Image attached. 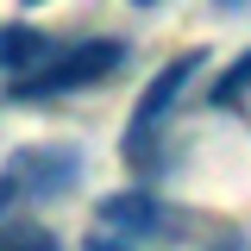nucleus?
I'll return each mask as SVG.
<instances>
[{
    "label": "nucleus",
    "mask_w": 251,
    "mask_h": 251,
    "mask_svg": "<svg viewBox=\"0 0 251 251\" xmlns=\"http://www.w3.org/2000/svg\"><path fill=\"white\" fill-rule=\"evenodd\" d=\"M25 6H44V0H25Z\"/></svg>",
    "instance_id": "obj_10"
},
{
    "label": "nucleus",
    "mask_w": 251,
    "mask_h": 251,
    "mask_svg": "<svg viewBox=\"0 0 251 251\" xmlns=\"http://www.w3.org/2000/svg\"><path fill=\"white\" fill-rule=\"evenodd\" d=\"M50 50H57V44H50L38 25H0V75H13V82L31 75Z\"/></svg>",
    "instance_id": "obj_5"
},
{
    "label": "nucleus",
    "mask_w": 251,
    "mask_h": 251,
    "mask_svg": "<svg viewBox=\"0 0 251 251\" xmlns=\"http://www.w3.org/2000/svg\"><path fill=\"white\" fill-rule=\"evenodd\" d=\"M0 251H57V232L38 220H6L0 226Z\"/></svg>",
    "instance_id": "obj_6"
},
{
    "label": "nucleus",
    "mask_w": 251,
    "mask_h": 251,
    "mask_svg": "<svg viewBox=\"0 0 251 251\" xmlns=\"http://www.w3.org/2000/svg\"><path fill=\"white\" fill-rule=\"evenodd\" d=\"M132 6H157V0H132Z\"/></svg>",
    "instance_id": "obj_9"
},
{
    "label": "nucleus",
    "mask_w": 251,
    "mask_h": 251,
    "mask_svg": "<svg viewBox=\"0 0 251 251\" xmlns=\"http://www.w3.org/2000/svg\"><path fill=\"white\" fill-rule=\"evenodd\" d=\"M195 69H207V50H182L176 63H163L151 75V88L138 94V107H132V126H126V163H138L145 170V157H151V145L163 138V120H170V107L182 100L188 75Z\"/></svg>",
    "instance_id": "obj_3"
},
{
    "label": "nucleus",
    "mask_w": 251,
    "mask_h": 251,
    "mask_svg": "<svg viewBox=\"0 0 251 251\" xmlns=\"http://www.w3.org/2000/svg\"><path fill=\"white\" fill-rule=\"evenodd\" d=\"M182 232H188V220L170 201H157L151 188H126V195L100 201L82 251H163V245H176Z\"/></svg>",
    "instance_id": "obj_1"
},
{
    "label": "nucleus",
    "mask_w": 251,
    "mask_h": 251,
    "mask_svg": "<svg viewBox=\"0 0 251 251\" xmlns=\"http://www.w3.org/2000/svg\"><path fill=\"white\" fill-rule=\"evenodd\" d=\"M220 13H251V0H214Z\"/></svg>",
    "instance_id": "obj_8"
},
{
    "label": "nucleus",
    "mask_w": 251,
    "mask_h": 251,
    "mask_svg": "<svg viewBox=\"0 0 251 251\" xmlns=\"http://www.w3.org/2000/svg\"><path fill=\"white\" fill-rule=\"evenodd\" d=\"M120 63H126L120 38H75V44H57L50 57L38 63L31 75H19L6 94H13V100H57V94H75V88L107 82Z\"/></svg>",
    "instance_id": "obj_2"
},
{
    "label": "nucleus",
    "mask_w": 251,
    "mask_h": 251,
    "mask_svg": "<svg viewBox=\"0 0 251 251\" xmlns=\"http://www.w3.org/2000/svg\"><path fill=\"white\" fill-rule=\"evenodd\" d=\"M6 176L19 182L25 201H63L82 182V145H25V151H13Z\"/></svg>",
    "instance_id": "obj_4"
},
{
    "label": "nucleus",
    "mask_w": 251,
    "mask_h": 251,
    "mask_svg": "<svg viewBox=\"0 0 251 251\" xmlns=\"http://www.w3.org/2000/svg\"><path fill=\"white\" fill-rule=\"evenodd\" d=\"M239 94H251V50H245V57H239V63H232V69L214 82V94H207V100H214V107H232Z\"/></svg>",
    "instance_id": "obj_7"
}]
</instances>
